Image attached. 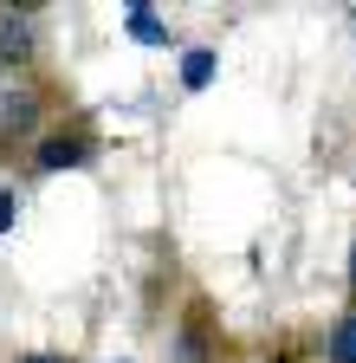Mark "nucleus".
Instances as JSON below:
<instances>
[{
    "label": "nucleus",
    "mask_w": 356,
    "mask_h": 363,
    "mask_svg": "<svg viewBox=\"0 0 356 363\" xmlns=\"http://www.w3.org/2000/svg\"><path fill=\"white\" fill-rule=\"evenodd\" d=\"M168 350H175V363H234V344H227V331H220V311L201 292H188V305L175 311Z\"/></svg>",
    "instance_id": "f257e3e1"
},
{
    "label": "nucleus",
    "mask_w": 356,
    "mask_h": 363,
    "mask_svg": "<svg viewBox=\"0 0 356 363\" xmlns=\"http://www.w3.org/2000/svg\"><path fill=\"white\" fill-rule=\"evenodd\" d=\"M104 156V143H98V123L91 117H65V123H52V130H39V143H33V169L39 175H59V169H91Z\"/></svg>",
    "instance_id": "f03ea898"
},
{
    "label": "nucleus",
    "mask_w": 356,
    "mask_h": 363,
    "mask_svg": "<svg viewBox=\"0 0 356 363\" xmlns=\"http://www.w3.org/2000/svg\"><path fill=\"white\" fill-rule=\"evenodd\" d=\"M39 123H46V98L33 84H7L0 91V156L39 143Z\"/></svg>",
    "instance_id": "7ed1b4c3"
},
{
    "label": "nucleus",
    "mask_w": 356,
    "mask_h": 363,
    "mask_svg": "<svg viewBox=\"0 0 356 363\" xmlns=\"http://www.w3.org/2000/svg\"><path fill=\"white\" fill-rule=\"evenodd\" d=\"M33 59H39L33 7H0V65H7V72H26Z\"/></svg>",
    "instance_id": "20e7f679"
},
{
    "label": "nucleus",
    "mask_w": 356,
    "mask_h": 363,
    "mask_svg": "<svg viewBox=\"0 0 356 363\" xmlns=\"http://www.w3.org/2000/svg\"><path fill=\"white\" fill-rule=\"evenodd\" d=\"M214 72H220V52H214V45H188V52H182V91H188V98L214 84Z\"/></svg>",
    "instance_id": "39448f33"
},
{
    "label": "nucleus",
    "mask_w": 356,
    "mask_h": 363,
    "mask_svg": "<svg viewBox=\"0 0 356 363\" xmlns=\"http://www.w3.org/2000/svg\"><path fill=\"white\" fill-rule=\"evenodd\" d=\"M324 363H356V311L343 305L324 331Z\"/></svg>",
    "instance_id": "423d86ee"
},
{
    "label": "nucleus",
    "mask_w": 356,
    "mask_h": 363,
    "mask_svg": "<svg viewBox=\"0 0 356 363\" xmlns=\"http://www.w3.org/2000/svg\"><path fill=\"white\" fill-rule=\"evenodd\" d=\"M123 33L137 39V45H175L168 20H162V13H149V7H130V13H123Z\"/></svg>",
    "instance_id": "0eeeda50"
},
{
    "label": "nucleus",
    "mask_w": 356,
    "mask_h": 363,
    "mask_svg": "<svg viewBox=\"0 0 356 363\" xmlns=\"http://www.w3.org/2000/svg\"><path fill=\"white\" fill-rule=\"evenodd\" d=\"M234 363H304V337H279V344H265L253 357H234Z\"/></svg>",
    "instance_id": "6e6552de"
},
{
    "label": "nucleus",
    "mask_w": 356,
    "mask_h": 363,
    "mask_svg": "<svg viewBox=\"0 0 356 363\" xmlns=\"http://www.w3.org/2000/svg\"><path fill=\"white\" fill-rule=\"evenodd\" d=\"M13 220H20V195L0 189V234H13Z\"/></svg>",
    "instance_id": "1a4fd4ad"
},
{
    "label": "nucleus",
    "mask_w": 356,
    "mask_h": 363,
    "mask_svg": "<svg viewBox=\"0 0 356 363\" xmlns=\"http://www.w3.org/2000/svg\"><path fill=\"white\" fill-rule=\"evenodd\" d=\"M13 363H78V357H65V350H26V357H13Z\"/></svg>",
    "instance_id": "9d476101"
},
{
    "label": "nucleus",
    "mask_w": 356,
    "mask_h": 363,
    "mask_svg": "<svg viewBox=\"0 0 356 363\" xmlns=\"http://www.w3.org/2000/svg\"><path fill=\"white\" fill-rule=\"evenodd\" d=\"M343 286H350V311H356V234H350V266H343Z\"/></svg>",
    "instance_id": "9b49d317"
},
{
    "label": "nucleus",
    "mask_w": 356,
    "mask_h": 363,
    "mask_svg": "<svg viewBox=\"0 0 356 363\" xmlns=\"http://www.w3.org/2000/svg\"><path fill=\"white\" fill-rule=\"evenodd\" d=\"M117 363H130V357H117Z\"/></svg>",
    "instance_id": "f8f14e48"
}]
</instances>
